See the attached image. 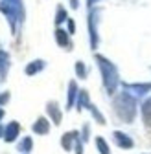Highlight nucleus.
I'll return each mask as SVG.
<instances>
[{"label":"nucleus","mask_w":151,"mask_h":154,"mask_svg":"<svg viewBox=\"0 0 151 154\" xmlns=\"http://www.w3.org/2000/svg\"><path fill=\"white\" fill-rule=\"evenodd\" d=\"M114 140H116V143L120 145V147H133V141H131L125 134H122V132H114Z\"/></svg>","instance_id":"f257e3e1"},{"label":"nucleus","mask_w":151,"mask_h":154,"mask_svg":"<svg viewBox=\"0 0 151 154\" xmlns=\"http://www.w3.org/2000/svg\"><path fill=\"white\" fill-rule=\"evenodd\" d=\"M17 134H18V125L17 123H11L9 127H8V130H6V141H13L15 138H17Z\"/></svg>","instance_id":"f03ea898"},{"label":"nucleus","mask_w":151,"mask_h":154,"mask_svg":"<svg viewBox=\"0 0 151 154\" xmlns=\"http://www.w3.org/2000/svg\"><path fill=\"white\" fill-rule=\"evenodd\" d=\"M33 130H35L37 134H46V132H48V121H46V119H39V121L33 125Z\"/></svg>","instance_id":"7ed1b4c3"},{"label":"nucleus","mask_w":151,"mask_h":154,"mask_svg":"<svg viewBox=\"0 0 151 154\" xmlns=\"http://www.w3.org/2000/svg\"><path fill=\"white\" fill-rule=\"evenodd\" d=\"M96 145H98V149H100V152H101V154H111V152H109L107 143H105L101 138H98V140H96Z\"/></svg>","instance_id":"20e7f679"},{"label":"nucleus","mask_w":151,"mask_h":154,"mask_svg":"<svg viewBox=\"0 0 151 154\" xmlns=\"http://www.w3.org/2000/svg\"><path fill=\"white\" fill-rule=\"evenodd\" d=\"M30 149H31V140H30V138L22 140V143L18 145V150H22V152H28Z\"/></svg>","instance_id":"39448f33"},{"label":"nucleus","mask_w":151,"mask_h":154,"mask_svg":"<svg viewBox=\"0 0 151 154\" xmlns=\"http://www.w3.org/2000/svg\"><path fill=\"white\" fill-rule=\"evenodd\" d=\"M0 134H2V128H0Z\"/></svg>","instance_id":"423d86ee"}]
</instances>
